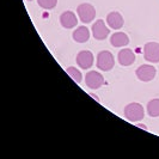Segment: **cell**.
<instances>
[{
    "label": "cell",
    "mask_w": 159,
    "mask_h": 159,
    "mask_svg": "<svg viewBox=\"0 0 159 159\" xmlns=\"http://www.w3.org/2000/svg\"><path fill=\"white\" fill-rule=\"evenodd\" d=\"M60 23L66 29H72L78 24V18L74 12L72 11H65L60 16Z\"/></svg>",
    "instance_id": "obj_10"
},
{
    "label": "cell",
    "mask_w": 159,
    "mask_h": 159,
    "mask_svg": "<svg viewBox=\"0 0 159 159\" xmlns=\"http://www.w3.org/2000/svg\"><path fill=\"white\" fill-rule=\"evenodd\" d=\"M143 57L146 61L152 64L159 62V43L147 42L143 46Z\"/></svg>",
    "instance_id": "obj_4"
},
{
    "label": "cell",
    "mask_w": 159,
    "mask_h": 159,
    "mask_svg": "<svg viewBox=\"0 0 159 159\" xmlns=\"http://www.w3.org/2000/svg\"><path fill=\"white\" fill-rule=\"evenodd\" d=\"M37 4L44 10H52L56 6L57 0H37Z\"/></svg>",
    "instance_id": "obj_16"
},
{
    "label": "cell",
    "mask_w": 159,
    "mask_h": 159,
    "mask_svg": "<svg viewBox=\"0 0 159 159\" xmlns=\"http://www.w3.org/2000/svg\"><path fill=\"white\" fill-rule=\"evenodd\" d=\"M147 114L151 117L159 116V98H154L147 103Z\"/></svg>",
    "instance_id": "obj_14"
},
{
    "label": "cell",
    "mask_w": 159,
    "mask_h": 159,
    "mask_svg": "<svg viewBox=\"0 0 159 159\" xmlns=\"http://www.w3.org/2000/svg\"><path fill=\"white\" fill-rule=\"evenodd\" d=\"M135 74L139 80H141L143 83H147V81H151V80L156 78L157 70L152 65H143V66L138 67V70L135 71Z\"/></svg>",
    "instance_id": "obj_5"
},
{
    "label": "cell",
    "mask_w": 159,
    "mask_h": 159,
    "mask_svg": "<svg viewBox=\"0 0 159 159\" xmlns=\"http://www.w3.org/2000/svg\"><path fill=\"white\" fill-rule=\"evenodd\" d=\"M85 83L90 89L97 90V89H99L101 86L104 85V78L101 73L96 71H90L89 73H86Z\"/></svg>",
    "instance_id": "obj_7"
},
{
    "label": "cell",
    "mask_w": 159,
    "mask_h": 159,
    "mask_svg": "<svg viewBox=\"0 0 159 159\" xmlns=\"http://www.w3.org/2000/svg\"><path fill=\"white\" fill-rule=\"evenodd\" d=\"M115 64V60H114V56L109 50H102L98 53L97 55V67L101 70V71H110L114 67Z\"/></svg>",
    "instance_id": "obj_2"
},
{
    "label": "cell",
    "mask_w": 159,
    "mask_h": 159,
    "mask_svg": "<svg viewBox=\"0 0 159 159\" xmlns=\"http://www.w3.org/2000/svg\"><path fill=\"white\" fill-rule=\"evenodd\" d=\"M129 43V37L125 32H115L110 37V44L112 47H125Z\"/></svg>",
    "instance_id": "obj_12"
},
{
    "label": "cell",
    "mask_w": 159,
    "mask_h": 159,
    "mask_svg": "<svg viewBox=\"0 0 159 159\" xmlns=\"http://www.w3.org/2000/svg\"><path fill=\"white\" fill-rule=\"evenodd\" d=\"M77 13H78L79 19L83 23L88 24V23H91L95 19L96 10L91 4L84 2V4H80L79 6L77 7Z\"/></svg>",
    "instance_id": "obj_3"
},
{
    "label": "cell",
    "mask_w": 159,
    "mask_h": 159,
    "mask_svg": "<svg viewBox=\"0 0 159 159\" xmlns=\"http://www.w3.org/2000/svg\"><path fill=\"white\" fill-rule=\"evenodd\" d=\"M72 36H73V40L75 41V42H78V43H85L90 39V31H89V29L86 26H79V28H77L73 31Z\"/></svg>",
    "instance_id": "obj_13"
},
{
    "label": "cell",
    "mask_w": 159,
    "mask_h": 159,
    "mask_svg": "<svg viewBox=\"0 0 159 159\" xmlns=\"http://www.w3.org/2000/svg\"><path fill=\"white\" fill-rule=\"evenodd\" d=\"M66 72H67V74H68L75 83H80V81H81V73H80L79 70H77L75 67H68V68L66 70Z\"/></svg>",
    "instance_id": "obj_15"
},
{
    "label": "cell",
    "mask_w": 159,
    "mask_h": 159,
    "mask_svg": "<svg viewBox=\"0 0 159 159\" xmlns=\"http://www.w3.org/2000/svg\"><path fill=\"white\" fill-rule=\"evenodd\" d=\"M125 116L128 121L132 122H138L141 121L145 116V110L143 107L140 103H129L125 107Z\"/></svg>",
    "instance_id": "obj_1"
},
{
    "label": "cell",
    "mask_w": 159,
    "mask_h": 159,
    "mask_svg": "<svg viewBox=\"0 0 159 159\" xmlns=\"http://www.w3.org/2000/svg\"><path fill=\"white\" fill-rule=\"evenodd\" d=\"M92 35L96 40L103 41L110 35V29L105 25L102 19L96 20V23L92 25Z\"/></svg>",
    "instance_id": "obj_6"
},
{
    "label": "cell",
    "mask_w": 159,
    "mask_h": 159,
    "mask_svg": "<svg viewBox=\"0 0 159 159\" xmlns=\"http://www.w3.org/2000/svg\"><path fill=\"white\" fill-rule=\"evenodd\" d=\"M29 1H32V0H29Z\"/></svg>",
    "instance_id": "obj_17"
},
{
    "label": "cell",
    "mask_w": 159,
    "mask_h": 159,
    "mask_svg": "<svg viewBox=\"0 0 159 159\" xmlns=\"http://www.w3.org/2000/svg\"><path fill=\"white\" fill-rule=\"evenodd\" d=\"M107 23L108 25L114 29V30H119L121 29L122 26H123V23H125V20H123V17L121 16V13L119 12H110L108 16H107Z\"/></svg>",
    "instance_id": "obj_11"
},
{
    "label": "cell",
    "mask_w": 159,
    "mask_h": 159,
    "mask_svg": "<svg viewBox=\"0 0 159 159\" xmlns=\"http://www.w3.org/2000/svg\"><path fill=\"white\" fill-rule=\"evenodd\" d=\"M117 60L121 66H130L132 64H134L135 61V54L132 49L126 48V49H122L119 52V55H117Z\"/></svg>",
    "instance_id": "obj_9"
},
{
    "label": "cell",
    "mask_w": 159,
    "mask_h": 159,
    "mask_svg": "<svg viewBox=\"0 0 159 159\" xmlns=\"http://www.w3.org/2000/svg\"><path fill=\"white\" fill-rule=\"evenodd\" d=\"M77 64L83 70H89L93 65V54L90 50H81L77 55Z\"/></svg>",
    "instance_id": "obj_8"
}]
</instances>
